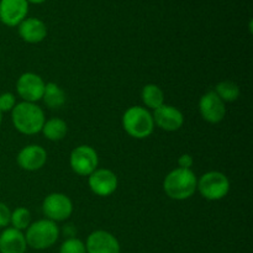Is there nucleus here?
Here are the masks:
<instances>
[{"instance_id":"f257e3e1","label":"nucleus","mask_w":253,"mask_h":253,"mask_svg":"<svg viewBox=\"0 0 253 253\" xmlns=\"http://www.w3.org/2000/svg\"><path fill=\"white\" fill-rule=\"evenodd\" d=\"M11 121L20 133L31 136L41 132L46 118L43 110L36 103L21 101L12 109Z\"/></svg>"},{"instance_id":"f03ea898","label":"nucleus","mask_w":253,"mask_h":253,"mask_svg":"<svg viewBox=\"0 0 253 253\" xmlns=\"http://www.w3.org/2000/svg\"><path fill=\"white\" fill-rule=\"evenodd\" d=\"M198 178L192 169L175 168L163 180V190L173 200H187L197 192Z\"/></svg>"},{"instance_id":"7ed1b4c3","label":"nucleus","mask_w":253,"mask_h":253,"mask_svg":"<svg viewBox=\"0 0 253 253\" xmlns=\"http://www.w3.org/2000/svg\"><path fill=\"white\" fill-rule=\"evenodd\" d=\"M27 247L42 251L53 246L59 239V227L57 222L48 219H41L31 222L25 234Z\"/></svg>"},{"instance_id":"20e7f679","label":"nucleus","mask_w":253,"mask_h":253,"mask_svg":"<svg viewBox=\"0 0 253 253\" xmlns=\"http://www.w3.org/2000/svg\"><path fill=\"white\" fill-rule=\"evenodd\" d=\"M123 127L131 137L147 138L155 130L152 114L142 106H131L123 115Z\"/></svg>"},{"instance_id":"39448f33","label":"nucleus","mask_w":253,"mask_h":253,"mask_svg":"<svg viewBox=\"0 0 253 253\" xmlns=\"http://www.w3.org/2000/svg\"><path fill=\"white\" fill-rule=\"evenodd\" d=\"M197 190L204 199L217 202L229 194L230 180L224 173L210 170L198 179Z\"/></svg>"},{"instance_id":"423d86ee","label":"nucleus","mask_w":253,"mask_h":253,"mask_svg":"<svg viewBox=\"0 0 253 253\" xmlns=\"http://www.w3.org/2000/svg\"><path fill=\"white\" fill-rule=\"evenodd\" d=\"M42 211L46 219L53 222L69 219L73 212V203L68 195L63 193H51L42 203Z\"/></svg>"},{"instance_id":"0eeeda50","label":"nucleus","mask_w":253,"mask_h":253,"mask_svg":"<svg viewBox=\"0 0 253 253\" xmlns=\"http://www.w3.org/2000/svg\"><path fill=\"white\" fill-rule=\"evenodd\" d=\"M99 157L91 146H77L69 156V166L76 174L89 177L98 168Z\"/></svg>"},{"instance_id":"6e6552de","label":"nucleus","mask_w":253,"mask_h":253,"mask_svg":"<svg viewBox=\"0 0 253 253\" xmlns=\"http://www.w3.org/2000/svg\"><path fill=\"white\" fill-rule=\"evenodd\" d=\"M46 83L36 73L26 72L22 73L16 81V93L20 98L27 103H36L42 100Z\"/></svg>"},{"instance_id":"1a4fd4ad","label":"nucleus","mask_w":253,"mask_h":253,"mask_svg":"<svg viewBox=\"0 0 253 253\" xmlns=\"http://www.w3.org/2000/svg\"><path fill=\"white\" fill-rule=\"evenodd\" d=\"M88 185L98 197H110L118 189L119 180L111 169L96 168L88 177Z\"/></svg>"},{"instance_id":"9d476101","label":"nucleus","mask_w":253,"mask_h":253,"mask_svg":"<svg viewBox=\"0 0 253 253\" xmlns=\"http://www.w3.org/2000/svg\"><path fill=\"white\" fill-rule=\"evenodd\" d=\"M199 113L207 123L219 124L225 119L226 106L214 90H210L200 98Z\"/></svg>"},{"instance_id":"9b49d317","label":"nucleus","mask_w":253,"mask_h":253,"mask_svg":"<svg viewBox=\"0 0 253 253\" xmlns=\"http://www.w3.org/2000/svg\"><path fill=\"white\" fill-rule=\"evenodd\" d=\"M29 14L26 0H0V21L9 27L19 26Z\"/></svg>"},{"instance_id":"f8f14e48","label":"nucleus","mask_w":253,"mask_h":253,"mask_svg":"<svg viewBox=\"0 0 253 253\" xmlns=\"http://www.w3.org/2000/svg\"><path fill=\"white\" fill-rule=\"evenodd\" d=\"M86 253H120L119 240L111 232L96 230L88 236L85 241Z\"/></svg>"},{"instance_id":"ddd939ff","label":"nucleus","mask_w":253,"mask_h":253,"mask_svg":"<svg viewBox=\"0 0 253 253\" xmlns=\"http://www.w3.org/2000/svg\"><path fill=\"white\" fill-rule=\"evenodd\" d=\"M152 118L155 125L168 132L178 131L184 124V115L182 111L167 104H163L160 108L153 110Z\"/></svg>"},{"instance_id":"4468645a","label":"nucleus","mask_w":253,"mask_h":253,"mask_svg":"<svg viewBox=\"0 0 253 253\" xmlns=\"http://www.w3.org/2000/svg\"><path fill=\"white\" fill-rule=\"evenodd\" d=\"M16 162L21 169L27 172H36L46 165L47 152L40 145L25 146L17 153Z\"/></svg>"},{"instance_id":"2eb2a0df","label":"nucleus","mask_w":253,"mask_h":253,"mask_svg":"<svg viewBox=\"0 0 253 253\" xmlns=\"http://www.w3.org/2000/svg\"><path fill=\"white\" fill-rule=\"evenodd\" d=\"M20 37L27 43H40L47 36V26L41 19L37 17H26L17 26Z\"/></svg>"},{"instance_id":"dca6fc26","label":"nucleus","mask_w":253,"mask_h":253,"mask_svg":"<svg viewBox=\"0 0 253 253\" xmlns=\"http://www.w3.org/2000/svg\"><path fill=\"white\" fill-rule=\"evenodd\" d=\"M27 244L22 231L6 227L0 234V253H26Z\"/></svg>"},{"instance_id":"f3484780","label":"nucleus","mask_w":253,"mask_h":253,"mask_svg":"<svg viewBox=\"0 0 253 253\" xmlns=\"http://www.w3.org/2000/svg\"><path fill=\"white\" fill-rule=\"evenodd\" d=\"M41 132L43 133L47 140L57 142L66 137L67 132H68V126H67L66 121L62 119L52 118L44 121Z\"/></svg>"},{"instance_id":"a211bd4d","label":"nucleus","mask_w":253,"mask_h":253,"mask_svg":"<svg viewBox=\"0 0 253 253\" xmlns=\"http://www.w3.org/2000/svg\"><path fill=\"white\" fill-rule=\"evenodd\" d=\"M44 105L49 109H58L66 104V93L63 89L56 83H49L46 84L44 86V93L42 96Z\"/></svg>"},{"instance_id":"6ab92c4d","label":"nucleus","mask_w":253,"mask_h":253,"mask_svg":"<svg viewBox=\"0 0 253 253\" xmlns=\"http://www.w3.org/2000/svg\"><path fill=\"white\" fill-rule=\"evenodd\" d=\"M141 99L148 109L156 110L165 104V93L156 84H146L141 91Z\"/></svg>"},{"instance_id":"aec40b11","label":"nucleus","mask_w":253,"mask_h":253,"mask_svg":"<svg viewBox=\"0 0 253 253\" xmlns=\"http://www.w3.org/2000/svg\"><path fill=\"white\" fill-rule=\"evenodd\" d=\"M214 91L224 103H234L240 98V86L235 82L222 81L216 84Z\"/></svg>"},{"instance_id":"412c9836","label":"nucleus","mask_w":253,"mask_h":253,"mask_svg":"<svg viewBox=\"0 0 253 253\" xmlns=\"http://www.w3.org/2000/svg\"><path fill=\"white\" fill-rule=\"evenodd\" d=\"M10 224L11 227L24 231L31 224V212L26 208H16L14 211H11V217H10Z\"/></svg>"},{"instance_id":"4be33fe9","label":"nucleus","mask_w":253,"mask_h":253,"mask_svg":"<svg viewBox=\"0 0 253 253\" xmlns=\"http://www.w3.org/2000/svg\"><path fill=\"white\" fill-rule=\"evenodd\" d=\"M59 253H86L85 244L77 237H69L61 245Z\"/></svg>"},{"instance_id":"5701e85b","label":"nucleus","mask_w":253,"mask_h":253,"mask_svg":"<svg viewBox=\"0 0 253 253\" xmlns=\"http://www.w3.org/2000/svg\"><path fill=\"white\" fill-rule=\"evenodd\" d=\"M16 104V98L12 93L6 91V93L0 94V111L1 113H11Z\"/></svg>"},{"instance_id":"b1692460","label":"nucleus","mask_w":253,"mask_h":253,"mask_svg":"<svg viewBox=\"0 0 253 253\" xmlns=\"http://www.w3.org/2000/svg\"><path fill=\"white\" fill-rule=\"evenodd\" d=\"M10 217H11V211L9 207L0 202V229H6L9 226Z\"/></svg>"},{"instance_id":"393cba45","label":"nucleus","mask_w":253,"mask_h":253,"mask_svg":"<svg viewBox=\"0 0 253 253\" xmlns=\"http://www.w3.org/2000/svg\"><path fill=\"white\" fill-rule=\"evenodd\" d=\"M193 163H194V160H193V157L189 155V153H184V155H182L179 158H178V166H179V168L192 169Z\"/></svg>"},{"instance_id":"a878e982","label":"nucleus","mask_w":253,"mask_h":253,"mask_svg":"<svg viewBox=\"0 0 253 253\" xmlns=\"http://www.w3.org/2000/svg\"><path fill=\"white\" fill-rule=\"evenodd\" d=\"M27 2H31V4H42V2H44L46 0H26Z\"/></svg>"},{"instance_id":"bb28decb","label":"nucleus","mask_w":253,"mask_h":253,"mask_svg":"<svg viewBox=\"0 0 253 253\" xmlns=\"http://www.w3.org/2000/svg\"><path fill=\"white\" fill-rule=\"evenodd\" d=\"M1 123H2V113L0 111V125H1Z\"/></svg>"}]
</instances>
